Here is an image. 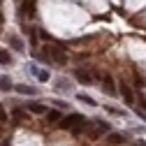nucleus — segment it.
I'll return each mask as SVG.
<instances>
[{
  "label": "nucleus",
  "instance_id": "1",
  "mask_svg": "<svg viewBox=\"0 0 146 146\" xmlns=\"http://www.w3.org/2000/svg\"><path fill=\"white\" fill-rule=\"evenodd\" d=\"M49 56H51V63H53V65H65V60H67L65 51H63L60 46H56V44L49 46Z\"/></svg>",
  "mask_w": 146,
  "mask_h": 146
},
{
  "label": "nucleus",
  "instance_id": "2",
  "mask_svg": "<svg viewBox=\"0 0 146 146\" xmlns=\"http://www.w3.org/2000/svg\"><path fill=\"white\" fill-rule=\"evenodd\" d=\"M79 123H86V116H81V114H70L67 118H63L60 121V127H74V125H79Z\"/></svg>",
  "mask_w": 146,
  "mask_h": 146
},
{
  "label": "nucleus",
  "instance_id": "3",
  "mask_svg": "<svg viewBox=\"0 0 146 146\" xmlns=\"http://www.w3.org/2000/svg\"><path fill=\"white\" fill-rule=\"evenodd\" d=\"M104 132H109V125L107 123H93L90 130H88V137L90 139H100V135H104Z\"/></svg>",
  "mask_w": 146,
  "mask_h": 146
},
{
  "label": "nucleus",
  "instance_id": "4",
  "mask_svg": "<svg viewBox=\"0 0 146 146\" xmlns=\"http://www.w3.org/2000/svg\"><path fill=\"white\" fill-rule=\"evenodd\" d=\"M74 77H77V81L84 84V86H90V84H93V77H90L86 70H77V72H74Z\"/></svg>",
  "mask_w": 146,
  "mask_h": 146
},
{
  "label": "nucleus",
  "instance_id": "5",
  "mask_svg": "<svg viewBox=\"0 0 146 146\" xmlns=\"http://www.w3.org/2000/svg\"><path fill=\"white\" fill-rule=\"evenodd\" d=\"M102 88H104V93H109V95H116V86H114V79L109 77V74H104V81H102Z\"/></svg>",
  "mask_w": 146,
  "mask_h": 146
},
{
  "label": "nucleus",
  "instance_id": "6",
  "mask_svg": "<svg viewBox=\"0 0 146 146\" xmlns=\"http://www.w3.org/2000/svg\"><path fill=\"white\" fill-rule=\"evenodd\" d=\"M118 88H121V93H123V98H125V102H127V104L132 107V104H135V95H132V90H130V86H127V84H121Z\"/></svg>",
  "mask_w": 146,
  "mask_h": 146
},
{
  "label": "nucleus",
  "instance_id": "7",
  "mask_svg": "<svg viewBox=\"0 0 146 146\" xmlns=\"http://www.w3.org/2000/svg\"><path fill=\"white\" fill-rule=\"evenodd\" d=\"M16 93H21V95H37V88H35V86H26V84H19V86H16Z\"/></svg>",
  "mask_w": 146,
  "mask_h": 146
},
{
  "label": "nucleus",
  "instance_id": "8",
  "mask_svg": "<svg viewBox=\"0 0 146 146\" xmlns=\"http://www.w3.org/2000/svg\"><path fill=\"white\" fill-rule=\"evenodd\" d=\"M9 44H12L14 51H23V42H21V37H16V35H12V37H9Z\"/></svg>",
  "mask_w": 146,
  "mask_h": 146
},
{
  "label": "nucleus",
  "instance_id": "9",
  "mask_svg": "<svg viewBox=\"0 0 146 146\" xmlns=\"http://www.w3.org/2000/svg\"><path fill=\"white\" fill-rule=\"evenodd\" d=\"M33 12H35V0L23 3V14H26V16H33Z\"/></svg>",
  "mask_w": 146,
  "mask_h": 146
},
{
  "label": "nucleus",
  "instance_id": "10",
  "mask_svg": "<svg viewBox=\"0 0 146 146\" xmlns=\"http://www.w3.org/2000/svg\"><path fill=\"white\" fill-rule=\"evenodd\" d=\"M9 63H12V56L5 49H0V65H9Z\"/></svg>",
  "mask_w": 146,
  "mask_h": 146
},
{
  "label": "nucleus",
  "instance_id": "11",
  "mask_svg": "<svg viewBox=\"0 0 146 146\" xmlns=\"http://www.w3.org/2000/svg\"><path fill=\"white\" fill-rule=\"evenodd\" d=\"M12 88V79L9 77H0V90H9Z\"/></svg>",
  "mask_w": 146,
  "mask_h": 146
},
{
  "label": "nucleus",
  "instance_id": "12",
  "mask_svg": "<svg viewBox=\"0 0 146 146\" xmlns=\"http://www.w3.org/2000/svg\"><path fill=\"white\" fill-rule=\"evenodd\" d=\"M109 141H111V144H125V137L118 135V132H114V135H109Z\"/></svg>",
  "mask_w": 146,
  "mask_h": 146
},
{
  "label": "nucleus",
  "instance_id": "13",
  "mask_svg": "<svg viewBox=\"0 0 146 146\" xmlns=\"http://www.w3.org/2000/svg\"><path fill=\"white\" fill-rule=\"evenodd\" d=\"M77 100H81L84 104H90V107H95V100L90 98V95H81V93H79V95H77Z\"/></svg>",
  "mask_w": 146,
  "mask_h": 146
},
{
  "label": "nucleus",
  "instance_id": "14",
  "mask_svg": "<svg viewBox=\"0 0 146 146\" xmlns=\"http://www.w3.org/2000/svg\"><path fill=\"white\" fill-rule=\"evenodd\" d=\"M28 109L33 114H44V107L42 104H37V102H33V104H28Z\"/></svg>",
  "mask_w": 146,
  "mask_h": 146
},
{
  "label": "nucleus",
  "instance_id": "15",
  "mask_svg": "<svg viewBox=\"0 0 146 146\" xmlns=\"http://www.w3.org/2000/svg\"><path fill=\"white\" fill-rule=\"evenodd\" d=\"M33 72H35V74H37L42 81H46V79H49V72H46V70H37V67H33Z\"/></svg>",
  "mask_w": 146,
  "mask_h": 146
},
{
  "label": "nucleus",
  "instance_id": "16",
  "mask_svg": "<svg viewBox=\"0 0 146 146\" xmlns=\"http://www.w3.org/2000/svg\"><path fill=\"white\" fill-rule=\"evenodd\" d=\"M58 118H60V111H56V109H53V111H49V121H51V123H56Z\"/></svg>",
  "mask_w": 146,
  "mask_h": 146
},
{
  "label": "nucleus",
  "instance_id": "17",
  "mask_svg": "<svg viewBox=\"0 0 146 146\" xmlns=\"http://www.w3.org/2000/svg\"><path fill=\"white\" fill-rule=\"evenodd\" d=\"M12 116H14L16 121H21V118H23L26 114H23V109H14V111H12Z\"/></svg>",
  "mask_w": 146,
  "mask_h": 146
},
{
  "label": "nucleus",
  "instance_id": "18",
  "mask_svg": "<svg viewBox=\"0 0 146 146\" xmlns=\"http://www.w3.org/2000/svg\"><path fill=\"white\" fill-rule=\"evenodd\" d=\"M7 121V111H5V107L0 104V123H5Z\"/></svg>",
  "mask_w": 146,
  "mask_h": 146
},
{
  "label": "nucleus",
  "instance_id": "19",
  "mask_svg": "<svg viewBox=\"0 0 146 146\" xmlns=\"http://www.w3.org/2000/svg\"><path fill=\"white\" fill-rule=\"evenodd\" d=\"M3 19H5V16H3V12H0V23H3Z\"/></svg>",
  "mask_w": 146,
  "mask_h": 146
}]
</instances>
